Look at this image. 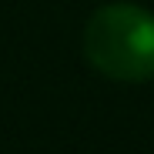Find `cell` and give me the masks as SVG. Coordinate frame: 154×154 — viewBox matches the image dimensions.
Here are the masks:
<instances>
[{
    "label": "cell",
    "instance_id": "1",
    "mask_svg": "<svg viewBox=\"0 0 154 154\" xmlns=\"http://www.w3.org/2000/svg\"><path fill=\"white\" fill-rule=\"evenodd\" d=\"M84 57L114 81L154 77V17L137 4L100 7L87 20Z\"/></svg>",
    "mask_w": 154,
    "mask_h": 154
}]
</instances>
